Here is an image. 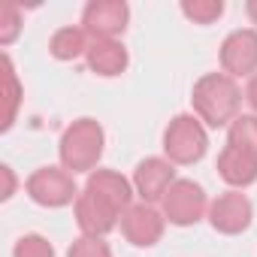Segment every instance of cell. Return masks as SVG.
I'll list each match as a JSON object with an SVG mask.
<instances>
[{
  "instance_id": "obj_9",
  "label": "cell",
  "mask_w": 257,
  "mask_h": 257,
  "mask_svg": "<svg viewBox=\"0 0 257 257\" xmlns=\"http://www.w3.org/2000/svg\"><path fill=\"white\" fill-rule=\"evenodd\" d=\"M221 70L230 79L257 76V31L242 28L227 34V40L221 43Z\"/></svg>"
},
{
  "instance_id": "obj_3",
  "label": "cell",
  "mask_w": 257,
  "mask_h": 257,
  "mask_svg": "<svg viewBox=\"0 0 257 257\" xmlns=\"http://www.w3.org/2000/svg\"><path fill=\"white\" fill-rule=\"evenodd\" d=\"M103 146H106V137H103V127L100 121L94 118H79L73 121L61 143H58V155H61V167L67 173H94L100 158H103Z\"/></svg>"
},
{
  "instance_id": "obj_11",
  "label": "cell",
  "mask_w": 257,
  "mask_h": 257,
  "mask_svg": "<svg viewBox=\"0 0 257 257\" xmlns=\"http://www.w3.org/2000/svg\"><path fill=\"white\" fill-rule=\"evenodd\" d=\"M176 182V164L167 158H146L134 170V191L143 203H158Z\"/></svg>"
},
{
  "instance_id": "obj_20",
  "label": "cell",
  "mask_w": 257,
  "mask_h": 257,
  "mask_svg": "<svg viewBox=\"0 0 257 257\" xmlns=\"http://www.w3.org/2000/svg\"><path fill=\"white\" fill-rule=\"evenodd\" d=\"M67 257H112V248H109L106 239H97V236H79V239L70 245Z\"/></svg>"
},
{
  "instance_id": "obj_1",
  "label": "cell",
  "mask_w": 257,
  "mask_h": 257,
  "mask_svg": "<svg viewBox=\"0 0 257 257\" xmlns=\"http://www.w3.org/2000/svg\"><path fill=\"white\" fill-rule=\"evenodd\" d=\"M134 182H127L115 170H94L79 191L73 209H76V224L82 236H97L103 239L118 227L124 212L134 206Z\"/></svg>"
},
{
  "instance_id": "obj_14",
  "label": "cell",
  "mask_w": 257,
  "mask_h": 257,
  "mask_svg": "<svg viewBox=\"0 0 257 257\" xmlns=\"http://www.w3.org/2000/svg\"><path fill=\"white\" fill-rule=\"evenodd\" d=\"M91 37L85 34V28H61V31H55L52 34V40H49V52H52V58H58V61H76V58H82V55H88V49H91Z\"/></svg>"
},
{
  "instance_id": "obj_18",
  "label": "cell",
  "mask_w": 257,
  "mask_h": 257,
  "mask_svg": "<svg viewBox=\"0 0 257 257\" xmlns=\"http://www.w3.org/2000/svg\"><path fill=\"white\" fill-rule=\"evenodd\" d=\"M13 257H55V248H52V242H49L46 236L28 233V236H22V239L16 242Z\"/></svg>"
},
{
  "instance_id": "obj_22",
  "label": "cell",
  "mask_w": 257,
  "mask_h": 257,
  "mask_svg": "<svg viewBox=\"0 0 257 257\" xmlns=\"http://www.w3.org/2000/svg\"><path fill=\"white\" fill-rule=\"evenodd\" d=\"M0 173H4V182H7V188H4V194H0V197L10 200V197H13V191H16V176H13V170H10V167H0Z\"/></svg>"
},
{
  "instance_id": "obj_2",
  "label": "cell",
  "mask_w": 257,
  "mask_h": 257,
  "mask_svg": "<svg viewBox=\"0 0 257 257\" xmlns=\"http://www.w3.org/2000/svg\"><path fill=\"white\" fill-rule=\"evenodd\" d=\"M194 112L206 127H230L239 118L242 106V91L227 73H206L197 79L194 94H191Z\"/></svg>"
},
{
  "instance_id": "obj_21",
  "label": "cell",
  "mask_w": 257,
  "mask_h": 257,
  "mask_svg": "<svg viewBox=\"0 0 257 257\" xmlns=\"http://www.w3.org/2000/svg\"><path fill=\"white\" fill-rule=\"evenodd\" d=\"M245 100H248V106H251L254 115H257V76L248 79V85H245Z\"/></svg>"
},
{
  "instance_id": "obj_13",
  "label": "cell",
  "mask_w": 257,
  "mask_h": 257,
  "mask_svg": "<svg viewBox=\"0 0 257 257\" xmlns=\"http://www.w3.org/2000/svg\"><path fill=\"white\" fill-rule=\"evenodd\" d=\"M85 58H88L91 73L106 76V79L121 76V73L127 70V64H131V58H127V49H124L118 40H94Z\"/></svg>"
},
{
  "instance_id": "obj_10",
  "label": "cell",
  "mask_w": 257,
  "mask_h": 257,
  "mask_svg": "<svg viewBox=\"0 0 257 257\" xmlns=\"http://www.w3.org/2000/svg\"><path fill=\"white\" fill-rule=\"evenodd\" d=\"M164 224H167V218L152 203H134L131 209L124 212V218H121V233H124L127 242L137 245V248H152V245L161 242Z\"/></svg>"
},
{
  "instance_id": "obj_4",
  "label": "cell",
  "mask_w": 257,
  "mask_h": 257,
  "mask_svg": "<svg viewBox=\"0 0 257 257\" xmlns=\"http://www.w3.org/2000/svg\"><path fill=\"white\" fill-rule=\"evenodd\" d=\"M209 152V134L197 115H176L164 131V155L170 164L191 167Z\"/></svg>"
},
{
  "instance_id": "obj_5",
  "label": "cell",
  "mask_w": 257,
  "mask_h": 257,
  "mask_svg": "<svg viewBox=\"0 0 257 257\" xmlns=\"http://www.w3.org/2000/svg\"><path fill=\"white\" fill-rule=\"evenodd\" d=\"M28 197L37 206L46 209H64L70 203H76L79 188L73 182V173H67L64 167H40L37 173H31L28 179Z\"/></svg>"
},
{
  "instance_id": "obj_8",
  "label": "cell",
  "mask_w": 257,
  "mask_h": 257,
  "mask_svg": "<svg viewBox=\"0 0 257 257\" xmlns=\"http://www.w3.org/2000/svg\"><path fill=\"white\" fill-rule=\"evenodd\" d=\"M254 209L242 191H224L209 203V224L224 236H239L251 227Z\"/></svg>"
},
{
  "instance_id": "obj_12",
  "label": "cell",
  "mask_w": 257,
  "mask_h": 257,
  "mask_svg": "<svg viewBox=\"0 0 257 257\" xmlns=\"http://www.w3.org/2000/svg\"><path fill=\"white\" fill-rule=\"evenodd\" d=\"M218 176L230 188H248L257 182V158L242 149L224 146V152L218 155Z\"/></svg>"
},
{
  "instance_id": "obj_7",
  "label": "cell",
  "mask_w": 257,
  "mask_h": 257,
  "mask_svg": "<svg viewBox=\"0 0 257 257\" xmlns=\"http://www.w3.org/2000/svg\"><path fill=\"white\" fill-rule=\"evenodd\" d=\"M127 10L124 0H91L82 13V28L91 40H115L127 31Z\"/></svg>"
},
{
  "instance_id": "obj_15",
  "label": "cell",
  "mask_w": 257,
  "mask_h": 257,
  "mask_svg": "<svg viewBox=\"0 0 257 257\" xmlns=\"http://www.w3.org/2000/svg\"><path fill=\"white\" fill-rule=\"evenodd\" d=\"M227 146L242 149L257 158V115H239L227 127Z\"/></svg>"
},
{
  "instance_id": "obj_6",
  "label": "cell",
  "mask_w": 257,
  "mask_h": 257,
  "mask_svg": "<svg viewBox=\"0 0 257 257\" xmlns=\"http://www.w3.org/2000/svg\"><path fill=\"white\" fill-rule=\"evenodd\" d=\"M161 206H164V218L170 224H176V227H191L203 215H209L206 191L197 182H191V179H176L170 185V191L164 194Z\"/></svg>"
},
{
  "instance_id": "obj_16",
  "label": "cell",
  "mask_w": 257,
  "mask_h": 257,
  "mask_svg": "<svg viewBox=\"0 0 257 257\" xmlns=\"http://www.w3.org/2000/svg\"><path fill=\"white\" fill-rule=\"evenodd\" d=\"M182 16L191 19L194 25H212L224 16V4L221 0H185Z\"/></svg>"
},
{
  "instance_id": "obj_17",
  "label": "cell",
  "mask_w": 257,
  "mask_h": 257,
  "mask_svg": "<svg viewBox=\"0 0 257 257\" xmlns=\"http://www.w3.org/2000/svg\"><path fill=\"white\" fill-rule=\"evenodd\" d=\"M4 82H7V118H4V131H10L13 121H16V109H19V97H22V88H19V79H16V70H13V61L10 55H4Z\"/></svg>"
},
{
  "instance_id": "obj_23",
  "label": "cell",
  "mask_w": 257,
  "mask_h": 257,
  "mask_svg": "<svg viewBox=\"0 0 257 257\" xmlns=\"http://www.w3.org/2000/svg\"><path fill=\"white\" fill-rule=\"evenodd\" d=\"M245 16L251 19V25H257V0H248L245 4Z\"/></svg>"
},
{
  "instance_id": "obj_19",
  "label": "cell",
  "mask_w": 257,
  "mask_h": 257,
  "mask_svg": "<svg viewBox=\"0 0 257 257\" xmlns=\"http://www.w3.org/2000/svg\"><path fill=\"white\" fill-rule=\"evenodd\" d=\"M22 31V13L16 4H4L0 7V46H13L16 37Z\"/></svg>"
}]
</instances>
